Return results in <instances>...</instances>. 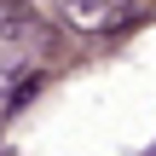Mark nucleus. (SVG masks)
Masks as SVG:
<instances>
[{
  "instance_id": "f257e3e1",
  "label": "nucleus",
  "mask_w": 156,
  "mask_h": 156,
  "mask_svg": "<svg viewBox=\"0 0 156 156\" xmlns=\"http://www.w3.org/2000/svg\"><path fill=\"white\" fill-rule=\"evenodd\" d=\"M52 12H58V23L69 29V35H116V29H127L133 23V6L127 0H52Z\"/></svg>"
},
{
  "instance_id": "f03ea898",
  "label": "nucleus",
  "mask_w": 156,
  "mask_h": 156,
  "mask_svg": "<svg viewBox=\"0 0 156 156\" xmlns=\"http://www.w3.org/2000/svg\"><path fill=\"white\" fill-rule=\"evenodd\" d=\"M35 93H41V69H35V64H23V58L0 64V122H6L12 110H23Z\"/></svg>"
},
{
  "instance_id": "7ed1b4c3",
  "label": "nucleus",
  "mask_w": 156,
  "mask_h": 156,
  "mask_svg": "<svg viewBox=\"0 0 156 156\" xmlns=\"http://www.w3.org/2000/svg\"><path fill=\"white\" fill-rule=\"evenodd\" d=\"M35 35V12H23V6H0V41H29Z\"/></svg>"
}]
</instances>
